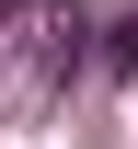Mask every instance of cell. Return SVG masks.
Masks as SVG:
<instances>
[{
    "label": "cell",
    "instance_id": "1",
    "mask_svg": "<svg viewBox=\"0 0 138 149\" xmlns=\"http://www.w3.org/2000/svg\"><path fill=\"white\" fill-rule=\"evenodd\" d=\"M104 69H138V12L115 23V35H104Z\"/></svg>",
    "mask_w": 138,
    "mask_h": 149
}]
</instances>
